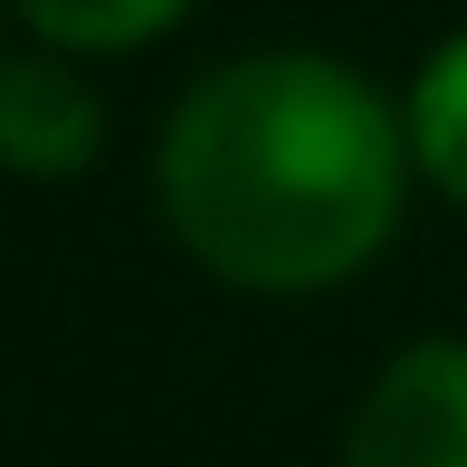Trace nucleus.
Segmentation results:
<instances>
[{
    "instance_id": "f03ea898",
    "label": "nucleus",
    "mask_w": 467,
    "mask_h": 467,
    "mask_svg": "<svg viewBox=\"0 0 467 467\" xmlns=\"http://www.w3.org/2000/svg\"><path fill=\"white\" fill-rule=\"evenodd\" d=\"M344 467H467V334H420L363 381Z\"/></svg>"
},
{
    "instance_id": "20e7f679",
    "label": "nucleus",
    "mask_w": 467,
    "mask_h": 467,
    "mask_svg": "<svg viewBox=\"0 0 467 467\" xmlns=\"http://www.w3.org/2000/svg\"><path fill=\"white\" fill-rule=\"evenodd\" d=\"M400 124H410L420 182L467 210V29H449L430 57H420V77L400 87Z\"/></svg>"
},
{
    "instance_id": "f257e3e1",
    "label": "nucleus",
    "mask_w": 467,
    "mask_h": 467,
    "mask_svg": "<svg viewBox=\"0 0 467 467\" xmlns=\"http://www.w3.org/2000/svg\"><path fill=\"white\" fill-rule=\"evenodd\" d=\"M410 124L334 48H248L182 87L153 201L191 267L239 296L353 286L410 220Z\"/></svg>"
},
{
    "instance_id": "423d86ee",
    "label": "nucleus",
    "mask_w": 467,
    "mask_h": 467,
    "mask_svg": "<svg viewBox=\"0 0 467 467\" xmlns=\"http://www.w3.org/2000/svg\"><path fill=\"white\" fill-rule=\"evenodd\" d=\"M0 19H10V0H0Z\"/></svg>"
},
{
    "instance_id": "7ed1b4c3",
    "label": "nucleus",
    "mask_w": 467,
    "mask_h": 467,
    "mask_svg": "<svg viewBox=\"0 0 467 467\" xmlns=\"http://www.w3.org/2000/svg\"><path fill=\"white\" fill-rule=\"evenodd\" d=\"M105 153V96L67 48H0V172L77 182Z\"/></svg>"
},
{
    "instance_id": "39448f33",
    "label": "nucleus",
    "mask_w": 467,
    "mask_h": 467,
    "mask_svg": "<svg viewBox=\"0 0 467 467\" xmlns=\"http://www.w3.org/2000/svg\"><path fill=\"white\" fill-rule=\"evenodd\" d=\"M191 10H201V0H10L19 29L48 38V48H67V57H124V48H153V38H172Z\"/></svg>"
}]
</instances>
